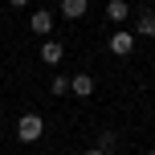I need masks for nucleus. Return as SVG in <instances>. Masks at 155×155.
Here are the masks:
<instances>
[{"label":"nucleus","mask_w":155,"mask_h":155,"mask_svg":"<svg viewBox=\"0 0 155 155\" xmlns=\"http://www.w3.org/2000/svg\"><path fill=\"white\" fill-rule=\"evenodd\" d=\"M41 135H45V118L41 114H21L16 118V139L21 143H37Z\"/></svg>","instance_id":"f257e3e1"},{"label":"nucleus","mask_w":155,"mask_h":155,"mask_svg":"<svg viewBox=\"0 0 155 155\" xmlns=\"http://www.w3.org/2000/svg\"><path fill=\"white\" fill-rule=\"evenodd\" d=\"M110 53H114V57H131V53H135V33H131V29L110 33Z\"/></svg>","instance_id":"f03ea898"},{"label":"nucleus","mask_w":155,"mask_h":155,"mask_svg":"<svg viewBox=\"0 0 155 155\" xmlns=\"http://www.w3.org/2000/svg\"><path fill=\"white\" fill-rule=\"evenodd\" d=\"M70 94H74V98H90V94H94V78L90 74H74L70 78Z\"/></svg>","instance_id":"7ed1b4c3"},{"label":"nucleus","mask_w":155,"mask_h":155,"mask_svg":"<svg viewBox=\"0 0 155 155\" xmlns=\"http://www.w3.org/2000/svg\"><path fill=\"white\" fill-rule=\"evenodd\" d=\"M29 29L37 33V37H49V29H53V12L37 8V12H33V21H29Z\"/></svg>","instance_id":"20e7f679"},{"label":"nucleus","mask_w":155,"mask_h":155,"mask_svg":"<svg viewBox=\"0 0 155 155\" xmlns=\"http://www.w3.org/2000/svg\"><path fill=\"white\" fill-rule=\"evenodd\" d=\"M61 57H65L61 41H45V45H41V61H45V65H61Z\"/></svg>","instance_id":"39448f33"},{"label":"nucleus","mask_w":155,"mask_h":155,"mask_svg":"<svg viewBox=\"0 0 155 155\" xmlns=\"http://www.w3.org/2000/svg\"><path fill=\"white\" fill-rule=\"evenodd\" d=\"M86 8H90V0H61V16H65V21L86 16Z\"/></svg>","instance_id":"423d86ee"},{"label":"nucleus","mask_w":155,"mask_h":155,"mask_svg":"<svg viewBox=\"0 0 155 155\" xmlns=\"http://www.w3.org/2000/svg\"><path fill=\"white\" fill-rule=\"evenodd\" d=\"M106 16H110L114 25H123L127 16H131V4H127V0H110V4H106Z\"/></svg>","instance_id":"0eeeda50"},{"label":"nucleus","mask_w":155,"mask_h":155,"mask_svg":"<svg viewBox=\"0 0 155 155\" xmlns=\"http://www.w3.org/2000/svg\"><path fill=\"white\" fill-rule=\"evenodd\" d=\"M135 33H139V37H155V12H143L139 25H135Z\"/></svg>","instance_id":"6e6552de"},{"label":"nucleus","mask_w":155,"mask_h":155,"mask_svg":"<svg viewBox=\"0 0 155 155\" xmlns=\"http://www.w3.org/2000/svg\"><path fill=\"white\" fill-rule=\"evenodd\" d=\"M49 90H53V94H70V82H65L61 74H57V78H53V86H49Z\"/></svg>","instance_id":"1a4fd4ad"},{"label":"nucleus","mask_w":155,"mask_h":155,"mask_svg":"<svg viewBox=\"0 0 155 155\" xmlns=\"http://www.w3.org/2000/svg\"><path fill=\"white\" fill-rule=\"evenodd\" d=\"M98 151H114V135H110V131H102V139H98Z\"/></svg>","instance_id":"9d476101"},{"label":"nucleus","mask_w":155,"mask_h":155,"mask_svg":"<svg viewBox=\"0 0 155 155\" xmlns=\"http://www.w3.org/2000/svg\"><path fill=\"white\" fill-rule=\"evenodd\" d=\"M8 4H12V8H25V4H29V0H8Z\"/></svg>","instance_id":"9b49d317"},{"label":"nucleus","mask_w":155,"mask_h":155,"mask_svg":"<svg viewBox=\"0 0 155 155\" xmlns=\"http://www.w3.org/2000/svg\"><path fill=\"white\" fill-rule=\"evenodd\" d=\"M86 155H106V151H98V147H94V151H86Z\"/></svg>","instance_id":"f8f14e48"},{"label":"nucleus","mask_w":155,"mask_h":155,"mask_svg":"<svg viewBox=\"0 0 155 155\" xmlns=\"http://www.w3.org/2000/svg\"><path fill=\"white\" fill-rule=\"evenodd\" d=\"M143 155H155V147H151V151H143Z\"/></svg>","instance_id":"ddd939ff"}]
</instances>
